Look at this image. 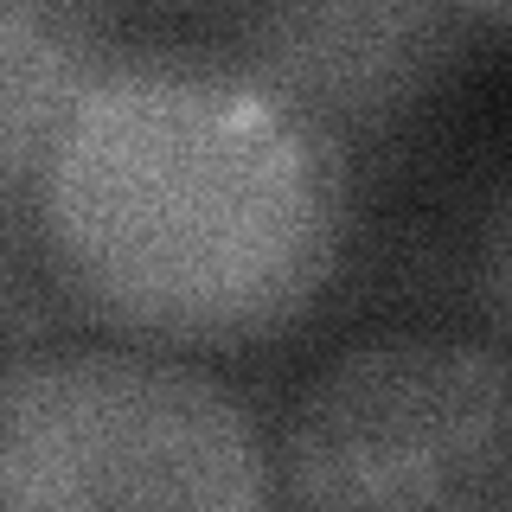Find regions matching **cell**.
Returning a JSON list of instances; mask_svg holds the SVG:
<instances>
[{
  "instance_id": "cell-1",
  "label": "cell",
  "mask_w": 512,
  "mask_h": 512,
  "mask_svg": "<svg viewBox=\"0 0 512 512\" xmlns=\"http://www.w3.org/2000/svg\"><path fill=\"white\" fill-rule=\"evenodd\" d=\"M352 148L231 45H122L32 186V263L109 340L250 352L352 256Z\"/></svg>"
},
{
  "instance_id": "cell-2",
  "label": "cell",
  "mask_w": 512,
  "mask_h": 512,
  "mask_svg": "<svg viewBox=\"0 0 512 512\" xmlns=\"http://www.w3.org/2000/svg\"><path fill=\"white\" fill-rule=\"evenodd\" d=\"M0 506H276L269 423L192 352L26 346L0 359Z\"/></svg>"
},
{
  "instance_id": "cell-3",
  "label": "cell",
  "mask_w": 512,
  "mask_h": 512,
  "mask_svg": "<svg viewBox=\"0 0 512 512\" xmlns=\"http://www.w3.org/2000/svg\"><path fill=\"white\" fill-rule=\"evenodd\" d=\"M506 346L474 333H378L333 352L269 429L276 506L512 500Z\"/></svg>"
},
{
  "instance_id": "cell-4",
  "label": "cell",
  "mask_w": 512,
  "mask_h": 512,
  "mask_svg": "<svg viewBox=\"0 0 512 512\" xmlns=\"http://www.w3.org/2000/svg\"><path fill=\"white\" fill-rule=\"evenodd\" d=\"M474 32L468 0H224V45L333 135L384 148L442 96Z\"/></svg>"
},
{
  "instance_id": "cell-5",
  "label": "cell",
  "mask_w": 512,
  "mask_h": 512,
  "mask_svg": "<svg viewBox=\"0 0 512 512\" xmlns=\"http://www.w3.org/2000/svg\"><path fill=\"white\" fill-rule=\"evenodd\" d=\"M122 45V20L96 0H0V256H32L45 154Z\"/></svg>"
},
{
  "instance_id": "cell-6",
  "label": "cell",
  "mask_w": 512,
  "mask_h": 512,
  "mask_svg": "<svg viewBox=\"0 0 512 512\" xmlns=\"http://www.w3.org/2000/svg\"><path fill=\"white\" fill-rule=\"evenodd\" d=\"M96 7L122 13V7H224V0H96Z\"/></svg>"
},
{
  "instance_id": "cell-7",
  "label": "cell",
  "mask_w": 512,
  "mask_h": 512,
  "mask_svg": "<svg viewBox=\"0 0 512 512\" xmlns=\"http://www.w3.org/2000/svg\"><path fill=\"white\" fill-rule=\"evenodd\" d=\"M468 13H474V20H480V26L493 32V26L506 20V0H468Z\"/></svg>"
},
{
  "instance_id": "cell-8",
  "label": "cell",
  "mask_w": 512,
  "mask_h": 512,
  "mask_svg": "<svg viewBox=\"0 0 512 512\" xmlns=\"http://www.w3.org/2000/svg\"><path fill=\"white\" fill-rule=\"evenodd\" d=\"M0 314H7V295H0Z\"/></svg>"
}]
</instances>
